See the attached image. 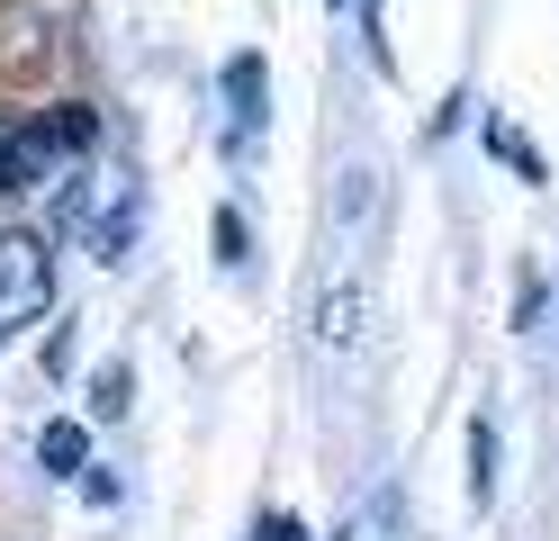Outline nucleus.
<instances>
[{
	"label": "nucleus",
	"instance_id": "20e7f679",
	"mask_svg": "<svg viewBox=\"0 0 559 541\" xmlns=\"http://www.w3.org/2000/svg\"><path fill=\"white\" fill-rule=\"evenodd\" d=\"M37 469H46V479H82V469H91V433H82L73 415H55V424L37 433Z\"/></svg>",
	"mask_w": 559,
	"mask_h": 541
},
{
	"label": "nucleus",
	"instance_id": "f257e3e1",
	"mask_svg": "<svg viewBox=\"0 0 559 541\" xmlns=\"http://www.w3.org/2000/svg\"><path fill=\"white\" fill-rule=\"evenodd\" d=\"M91 144H99V118H91L82 99H63L55 118L10 127V154H0V190H46V180H63V163L91 154Z\"/></svg>",
	"mask_w": 559,
	"mask_h": 541
},
{
	"label": "nucleus",
	"instance_id": "39448f33",
	"mask_svg": "<svg viewBox=\"0 0 559 541\" xmlns=\"http://www.w3.org/2000/svg\"><path fill=\"white\" fill-rule=\"evenodd\" d=\"M469 505H497V424H469Z\"/></svg>",
	"mask_w": 559,
	"mask_h": 541
},
{
	"label": "nucleus",
	"instance_id": "1a4fd4ad",
	"mask_svg": "<svg viewBox=\"0 0 559 541\" xmlns=\"http://www.w3.org/2000/svg\"><path fill=\"white\" fill-rule=\"evenodd\" d=\"M253 541H307V524H298V515H262V532H253Z\"/></svg>",
	"mask_w": 559,
	"mask_h": 541
},
{
	"label": "nucleus",
	"instance_id": "9b49d317",
	"mask_svg": "<svg viewBox=\"0 0 559 541\" xmlns=\"http://www.w3.org/2000/svg\"><path fill=\"white\" fill-rule=\"evenodd\" d=\"M325 10H353V0H325Z\"/></svg>",
	"mask_w": 559,
	"mask_h": 541
},
{
	"label": "nucleus",
	"instance_id": "7ed1b4c3",
	"mask_svg": "<svg viewBox=\"0 0 559 541\" xmlns=\"http://www.w3.org/2000/svg\"><path fill=\"white\" fill-rule=\"evenodd\" d=\"M262 108H271V72H262V55H235V63H226V154H253Z\"/></svg>",
	"mask_w": 559,
	"mask_h": 541
},
{
	"label": "nucleus",
	"instance_id": "f03ea898",
	"mask_svg": "<svg viewBox=\"0 0 559 541\" xmlns=\"http://www.w3.org/2000/svg\"><path fill=\"white\" fill-rule=\"evenodd\" d=\"M46 307H55V235L0 226V334H27Z\"/></svg>",
	"mask_w": 559,
	"mask_h": 541
},
{
	"label": "nucleus",
	"instance_id": "423d86ee",
	"mask_svg": "<svg viewBox=\"0 0 559 541\" xmlns=\"http://www.w3.org/2000/svg\"><path fill=\"white\" fill-rule=\"evenodd\" d=\"M127 397H135V379H127V361H109V371L91 379V415H127Z\"/></svg>",
	"mask_w": 559,
	"mask_h": 541
},
{
	"label": "nucleus",
	"instance_id": "9d476101",
	"mask_svg": "<svg viewBox=\"0 0 559 541\" xmlns=\"http://www.w3.org/2000/svg\"><path fill=\"white\" fill-rule=\"evenodd\" d=\"M0 154H10V118H0Z\"/></svg>",
	"mask_w": 559,
	"mask_h": 541
},
{
	"label": "nucleus",
	"instance_id": "6e6552de",
	"mask_svg": "<svg viewBox=\"0 0 559 541\" xmlns=\"http://www.w3.org/2000/svg\"><path fill=\"white\" fill-rule=\"evenodd\" d=\"M487 144H497V154H506V163H514L523 180H550V172H542V154H533V144H523L514 127H487Z\"/></svg>",
	"mask_w": 559,
	"mask_h": 541
},
{
	"label": "nucleus",
	"instance_id": "0eeeda50",
	"mask_svg": "<svg viewBox=\"0 0 559 541\" xmlns=\"http://www.w3.org/2000/svg\"><path fill=\"white\" fill-rule=\"evenodd\" d=\"M217 262H226V271L253 262V235H243V216H235V208H217Z\"/></svg>",
	"mask_w": 559,
	"mask_h": 541
}]
</instances>
